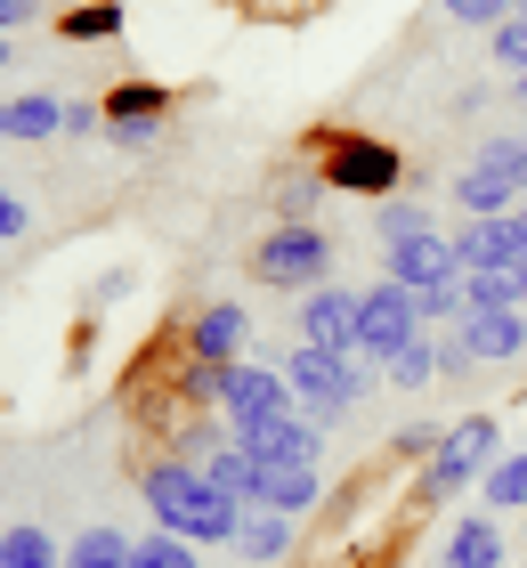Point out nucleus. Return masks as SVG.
<instances>
[{
  "label": "nucleus",
  "instance_id": "11",
  "mask_svg": "<svg viewBox=\"0 0 527 568\" xmlns=\"http://www.w3.org/2000/svg\"><path fill=\"white\" fill-rule=\"evenodd\" d=\"M244 349H252V317H244V301H211V308H195V325H188V357H203V366H235Z\"/></svg>",
  "mask_w": 527,
  "mask_h": 568
},
{
  "label": "nucleus",
  "instance_id": "23",
  "mask_svg": "<svg viewBox=\"0 0 527 568\" xmlns=\"http://www.w3.org/2000/svg\"><path fill=\"white\" fill-rule=\"evenodd\" d=\"M479 504H487V511H519V504H527V447L504 455V463L479 479Z\"/></svg>",
  "mask_w": 527,
  "mask_h": 568
},
{
  "label": "nucleus",
  "instance_id": "22",
  "mask_svg": "<svg viewBox=\"0 0 527 568\" xmlns=\"http://www.w3.org/2000/svg\"><path fill=\"white\" fill-rule=\"evenodd\" d=\"M130 552H139V545H130L122 528H82L65 545V568H130Z\"/></svg>",
  "mask_w": 527,
  "mask_h": 568
},
{
  "label": "nucleus",
  "instance_id": "17",
  "mask_svg": "<svg viewBox=\"0 0 527 568\" xmlns=\"http://www.w3.org/2000/svg\"><path fill=\"white\" fill-rule=\"evenodd\" d=\"M438 568H504V536H495V520H479V511H470V520L446 536Z\"/></svg>",
  "mask_w": 527,
  "mask_h": 568
},
{
  "label": "nucleus",
  "instance_id": "39",
  "mask_svg": "<svg viewBox=\"0 0 527 568\" xmlns=\"http://www.w3.org/2000/svg\"><path fill=\"white\" fill-rule=\"evenodd\" d=\"M9 58H17V49H9V41H0V73H9Z\"/></svg>",
  "mask_w": 527,
  "mask_h": 568
},
{
  "label": "nucleus",
  "instance_id": "3",
  "mask_svg": "<svg viewBox=\"0 0 527 568\" xmlns=\"http://www.w3.org/2000/svg\"><path fill=\"white\" fill-rule=\"evenodd\" d=\"M495 415H463L455 430L438 438V455L422 463V487H414V504H455L463 487H479L487 471H495Z\"/></svg>",
  "mask_w": 527,
  "mask_h": 568
},
{
  "label": "nucleus",
  "instance_id": "34",
  "mask_svg": "<svg viewBox=\"0 0 527 568\" xmlns=\"http://www.w3.org/2000/svg\"><path fill=\"white\" fill-rule=\"evenodd\" d=\"M374 227H382V244H398V236H414V227H430V220H422L414 203H382V220H374Z\"/></svg>",
  "mask_w": 527,
  "mask_h": 568
},
{
  "label": "nucleus",
  "instance_id": "36",
  "mask_svg": "<svg viewBox=\"0 0 527 568\" xmlns=\"http://www.w3.org/2000/svg\"><path fill=\"white\" fill-rule=\"evenodd\" d=\"M24 227H33V212H24V195H0V244H17Z\"/></svg>",
  "mask_w": 527,
  "mask_h": 568
},
{
  "label": "nucleus",
  "instance_id": "5",
  "mask_svg": "<svg viewBox=\"0 0 527 568\" xmlns=\"http://www.w3.org/2000/svg\"><path fill=\"white\" fill-rule=\"evenodd\" d=\"M284 382H293V398H301L308 423H341V415L365 398L357 357H349V349H316V342H301L293 357H284Z\"/></svg>",
  "mask_w": 527,
  "mask_h": 568
},
{
  "label": "nucleus",
  "instance_id": "24",
  "mask_svg": "<svg viewBox=\"0 0 527 568\" xmlns=\"http://www.w3.org/2000/svg\"><path fill=\"white\" fill-rule=\"evenodd\" d=\"M470 171H487V179H504V187H519V195H527V139H487Z\"/></svg>",
  "mask_w": 527,
  "mask_h": 568
},
{
  "label": "nucleus",
  "instance_id": "33",
  "mask_svg": "<svg viewBox=\"0 0 527 568\" xmlns=\"http://www.w3.org/2000/svg\"><path fill=\"white\" fill-rule=\"evenodd\" d=\"M154 131H163V122H105V146H114V154H146Z\"/></svg>",
  "mask_w": 527,
  "mask_h": 568
},
{
  "label": "nucleus",
  "instance_id": "7",
  "mask_svg": "<svg viewBox=\"0 0 527 568\" xmlns=\"http://www.w3.org/2000/svg\"><path fill=\"white\" fill-rule=\"evenodd\" d=\"M220 415H227V430H244V423H268V415H301V398H293V382H284V366L235 357L220 374Z\"/></svg>",
  "mask_w": 527,
  "mask_h": 568
},
{
  "label": "nucleus",
  "instance_id": "40",
  "mask_svg": "<svg viewBox=\"0 0 527 568\" xmlns=\"http://www.w3.org/2000/svg\"><path fill=\"white\" fill-rule=\"evenodd\" d=\"M308 9H325V0H308Z\"/></svg>",
  "mask_w": 527,
  "mask_h": 568
},
{
  "label": "nucleus",
  "instance_id": "35",
  "mask_svg": "<svg viewBox=\"0 0 527 568\" xmlns=\"http://www.w3.org/2000/svg\"><path fill=\"white\" fill-rule=\"evenodd\" d=\"M438 438H446V430H430V423H406V430H398V455L430 463V455H438Z\"/></svg>",
  "mask_w": 527,
  "mask_h": 568
},
{
  "label": "nucleus",
  "instance_id": "15",
  "mask_svg": "<svg viewBox=\"0 0 527 568\" xmlns=\"http://www.w3.org/2000/svg\"><path fill=\"white\" fill-rule=\"evenodd\" d=\"M235 552H244L252 568H276L284 552H293V520L268 504H244V528H235Z\"/></svg>",
  "mask_w": 527,
  "mask_h": 568
},
{
  "label": "nucleus",
  "instance_id": "1",
  "mask_svg": "<svg viewBox=\"0 0 527 568\" xmlns=\"http://www.w3.org/2000/svg\"><path fill=\"white\" fill-rule=\"evenodd\" d=\"M139 496L154 511V528L188 536V545H235V528H244V504H235L203 463H179V455H154L146 463Z\"/></svg>",
  "mask_w": 527,
  "mask_h": 568
},
{
  "label": "nucleus",
  "instance_id": "21",
  "mask_svg": "<svg viewBox=\"0 0 527 568\" xmlns=\"http://www.w3.org/2000/svg\"><path fill=\"white\" fill-rule=\"evenodd\" d=\"M0 568H65V545H58L49 528H33V520H24V528H9V536H0Z\"/></svg>",
  "mask_w": 527,
  "mask_h": 568
},
{
  "label": "nucleus",
  "instance_id": "25",
  "mask_svg": "<svg viewBox=\"0 0 527 568\" xmlns=\"http://www.w3.org/2000/svg\"><path fill=\"white\" fill-rule=\"evenodd\" d=\"M316 203H325V171H293V179H284V187H276V220H316Z\"/></svg>",
  "mask_w": 527,
  "mask_h": 568
},
{
  "label": "nucleus",
  "instance_id": "28",
  "mask_svg": "<svg viewBox=\"0 0 527 568\" xmlns=\"http://www.w3.org/2000/svg\"><path fill=\"white\" fill-rule=\"evenodd\" d=\"M422 301V325H438V317H470V293H463V276H446V284H430V293H414Z\"/></svg>",
  "mask_w": 527,
  "mask_h": 568
},
{
  "label": "nucleus",
  "instance_id": "6",
  "mask_svg": "<svg viewBox=\"0 0 527 568\" xmlns=\"http://www.w3.org/2000/svg\"><path fill=\"white\" fill-rule=\"evenodd\" d=\"M422 342V301H414V284L398 276H382V284H365V301H357V357H398Z\"/></svg>",
  "mask_w": 527,
  "mask_h": 568
},
{
  "label": "nucleus",
  "instance_id": "14",
  "mask_svg": "<svg viewBox=\"0 0 527 568\" xmlns=\"http://www.w3.org/2000/svg\"><path fill=\"white\" fill-rule=\"evenodd\" d=\"M252 504H268L284 511V520H301V511L325 504V479H316V463H260V496Z\"/></svg>",
  "mask_w": 527,
  "mask_h": 568
},
{
  "label": "nucleus",
  "instance_id": "20",
  "mask_svg": "<svg viewBox=\"0 0 527 568\" xmlns=\"http://www.w3.org/2000/svg\"><path fill=\"white\" fill-rule=\"evenodd\" d=\"M470 308H527V268H463Z\"/></svg>",
  "mask_w": 527,
  "mask_h": 568
},
{
  "label": "nucleus",
  "instance_id": "30",
  "mask_svg": "<svg viewBox=\"0 0 527 568\" xmlns=\"http://www.w3.org/2000/svg\"><path fill=\"white\" fill-rule=\"evenodd\" d=\"M495 65H504V73H527V17H504V24H495Z\"/></svg>",
  "mask_w": 527,
  "mask_h": 568
},
{
  "label": "nucleus",
  "instance_id": "41",
  "mask_svg": "<svg viewBox=\"0 0 527 568\" xmlns=\"http://www.w3.org/2000/svg\"><path fill=\"white\" fill-rule=\"evenodd\" d=\"M244 9H260V0H244Z\"/></svg>",
  "mask_w": 527,
  "mask_h": 568
},
{
  "label": "nucleus",
  "instance_id": "12",
  "mask_svg": "<svg viewBox=\"0 0 527 568\" xmlns=\"http://www.w3.org/2000/svg\"><path fill=\"white\" fill-rule=\"evenodd\" d=\"M455 252H463V268H527V220L519 212L470 220L463 236H455Z\"/></svg>",
  "mask_w": 527,
  "mask_h": 568
},
{
  "label": "nucleus",
  "instance_id": "19",
  "mask_svg": "<svg viewBox=\"0 0 527 568\" xmlns=\"http://www.w3.org/2000/svg\"><path fill=\"white\" fill-rule=\"evenodd\" d=\"M179 106V90H163V82H114L105 90V122H163Z\"/></svg>",
  "mask_w": 527,
  "mask_h": 568
},
{
  "label": "nucleus",
  "instance_id": "37",
  "mask_svg": "<svg viewBox=\"0 0 527 568\" xmlns=\"http://www.w3.org/2000/svg\"><path fill=\"white\" fill-rule=\"evenodd\" d=\"M33 17H41V0H0V41H9L17 24H33Z\"/></svg>",
  "mask_w": 527,
  "mask_h": 568
},
{
  "label": "nucleus",
  "instance_id": "8",
  "mask_svg": "<svg viewBox=\"0 0 527 568\" xmlns=\"http://www.w3.org/2000/svg\"><path fill=\"white\" fill-rule=\"evenodd\" d=\"M227 438L252 463H316V455H325V423H308V415H268V423H244Z\"/></svg>",
  "mask_w": 527,
  "mask_h": 568
},
{
  "label": "nucleus",
  "instance_id": "29",
  "mask_svg": "<svg viewBox=\"0 0 527 568\" xmlns=\"http://www.w3.org/2000/svg\"><path fill=\"white\" fill-rule=\"evenodd\" d=\"M446 9V24H504V17H519V0H438Z\"/></svg>",
  "mask_w": 527,
  "mask_h": 568
},
{
  "label": "nucleus",
  "instance_id": "2",
  "mask_svg": "<svg viewBox=\"0 0 527 568\" xmlns=\"http://www.w3.org/2000/svg\"><path fill=\"white\" fill-rule=\"evenodd\" d=\"M316 146H325V154H316L325 187H341V195H374V203H389V195H398L406 154L389 146V139H374V131H325Z\"/></svg>",
  "mask_w": 527,
  "mask_h": 568
},
{
  "label": "nucleus",
  "instance_id": "38",
  "mask_svg": "<svg viewBox=\"0 0 527 568\" xmlns=\"http://www.w3.org/2000/svg\"><path fill=\"white\" fill-rule=\"evenodd\" d=\"M511 98H519V106H527V73H511Z\"/></svg>",
  "mask_w": 527,
  "mask_h": 568
},
{
  "label": "nucleus",
  "instance_id": "10",
  "mask_svg": "<svg viewBox=\"0 0 527 568\" xmlns=\"http://www.w3.org/2000/svg\"><path fill=\"white\" fill-rule=\"evenodd\" d=\"M357 301L365 293H349V284H316V293H301V342L357 357Z\"/></svg>",
  "mask_w": 527,
  "mask_h": 568
},
{
  "label": "nucleus",
  "instance_id": "9",
  "mask_svg": "<svg viewBox=\"0 0 527 568\" xmlns=\"http://www.w3.org/2000/svg\"><path fill=\"white\" fill-rule=\"evenodd\" d=\"M382 252H389V276L414 284V293H430V284H446V276H463V252H455V236H438V227H414V236L382 244Z\"/></svg>",
  "mask_w": 527,
  "mask_h": 568
},
{
  "label": "nucleus",
  "instance_id": "18",
  "mask_svg": "<svg viewBox=\"0 0 527 568\" xmlns=\"http://www.w3.org/2000/svg\"><path fill=\"white\" fill-rule=\"evenodd\" d=\"M114 33H122V0H73V9L58 17V41H73V49H98Z\"/></svg>",
  "mask_w": 527,
  "mask_h": 568
},
{
  "label": "nucleus",
  "instance_id": "4",
  "mask_svg": "<svg viewBox=\"0 0 527 568\" xmlns=\"http://www.w3.org/2000/svg\"><path fill=\"white\" fill-rule=\"evenodd\" d=\"M252 276L276 284V293L284 284H293V293H316V284L333 276V236L316 220H276L268 236L252 244Z\"/></svg>",
  "mask_w": 527,
  "mask_h": 568
},
{
  "label": "nucleus",
  "instance_id": "27",
  "mask_svg": "<svg viewBox=\"0 0 527 568\" xmlns=\"http://www.w3.org/2000/svg\"><path fill=\"white\" fill-rule=\"evenodd\" d=\"M389 382H398V390H422V382H438V342H430V333H422L414 349L389 357Z\"/></svg>",
  "mask_w": 527,
  "mask_h": 568
},
{
  "label": "nucleus",
  "instance_id": "42",
  "mask_svg": "<svg viewBox=\"0 0 527 568\" xmlns=\"http://www.w3.org/2000/svg\"><path fill=\"white\" fill-rule=\"evenodd\" d=\"M519 17H527V0H519Z\"/></svg>",
  "mask_w": 527,
  "mask_h": 568
},
{
  "label": "nucleus",
  "instance_id": "31",
  "mask_svg": "<svg viewBox=\"0 0 527 568\" xmlns=\"http://www.w3.org/2000/svg\"><path fill=\"white\" fill-rule=\"evenodd\" d=\"M65 139H105V98H65Z\"/></svg>",
  "mask_w": 527,
  "mask_h": 568
},
{
  "label": "nucleus",
  "instance_id": "32",
  "mask_svg": "<svg viewBox=\"0 0 527 568\" xmlns=\"http://www.w3.org/2000/svg\"><path fill=\"white\" fill-rule=\"evenodd\" d=\"M220 447H227V438H220V423H188V430H179V447H171V455H179V463H211Z\"/></svg>",
  "mask_w": 527,
  "mask_h": 568
},
{
  "label": "nucleus",
  "instance_id": "13",
  "mask_svg": "<svg viewBox=\"0 0 527 568\" xmlns=\"http://www.w3.org/2000/svg\"><path fill=\"white\" fill-rule=\"evenodd\" d=\"M455 333L470 342V357H479V366H504V357L527 349V308H470Z\"/></svg>",
  "mask_w": 527,
  "mask_h": 568
},
{
  "label": "nucleus",
  "instance_id": "16",
  "mask_svg": "<svg viewBox=\"0 0 527 568\" xmlns=\"http://www.w3.org/2000/svg\"><path fill=\"white\" fill-rule=\"evenodd\" d=\"M9 139H65V98L58 90H24V98H9Z\"/></svg>",
  "mask_w": 527,
  "mask_h": 568
},
{
  "label": "nucleus",
  "instance_id": "26",
  "mask_svg": "<svg viewBox=\"0 0 527 568\" xmlns=\"http://www.w3.org/2000/svg\"><path fill=\"white\" fill-rule=\"evenodd\" d=\"M130 568H203V560L188 552V536L154 528V536H139V552H130Z\"/></svg>",
  "mask_w": 527,
  "mask_h": 568
}]
</instances>
